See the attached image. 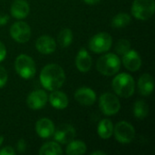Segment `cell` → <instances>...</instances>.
<instances>
[{
	"instance_id": "obj_29",
	"label": "cell",
	"mask_w": 155,
	"mask_h": 155,
	"mask_svg": "<svg viewBox=\"0 0 155 155\" xmlns=\"http://www.w3.org/2000/svg\"><path fill=\"white\" fill-rule=\"evenodd\" d=\"M15 150L10 146H5L0 150V155H15Z\"/></svg>"
},
{
	"instance_id": "obj_25",
	"label": "cell",
	"mask_w": 155,
	"mask_h": 155,
	"mask_svg": "<svg viewBox=\"0 0 155 155\" xmlns=\"http://www.w3.org/2000/svg\"><path fill=\"white\" fill-rule=\"evenodd\" d=\"M57 41H58V44H59V45L61 47H63V48L68 47L71 45L72 41H73V32H72V30L68 29V28L63 29L58 35Z\"/></svg>"
},
{
	"instance_id": "obj_7",
	"label": "cell",
	"mask_w": 155,
	"mask_h": 155,
	"mask_svg": "<svg viewBox=\"0 0 155 155\" xmlns=\"http://www.w3.org/2000/svg\"><path fill=\"white\" fill-rule=\"evenodd\" d=\"M113 43L112 36L107 33H99L94 35L89 42V48L94 53H104L108 51Z\"/></svg>"
},
{
	"instance_id": "obj_21",
	"label": "cell",
	"mask_w": 155,
	"mask_h": 155,
	"mask_svg": "<svg viewBox=\"0 0 155 155\" xmlns=\"http://www.w3.org/2000/svg\"><path fill=\"white\" fill-rule=\"evenodd\" d=\"M66 154L68 155H81L86 153V145L82 141H72L68 143L65 150Z\"/></svg>"
},
{
	"instance_id": "obj_28",
	"label": "cell",
	"mask_w": 155,
	"mask_h": 155,
	"mask_svg": "<svg viewBox=\"0 0 155 155\" xmlns=\"http://www.w3.org/2000/svg\"><path fill=\"white\" fill-rule=\"evenodd\" d=\"M16 149L19 153H24L26 150V143L24 139H21L16 143Z\"/></svg>"
},
{
	"instance_id": "obj_30",
	"label": "cell",
	"mask_w": 155,
	"mask_h": 155,
	"mask_svg": "<svg viewBox=\"0 0 155 155\" xmlns=\"http://www.w3.org/2000/svg\"><path fill=\"white\" fill-rule=\"evenodd\" d=\"M9 21V15L6 14H0V26L5 25Z\"/></svg>"
},
{
	"instance_id": "obj_3",
	"label": "cell",
	"mask_w": 155,
	"mask_h": 155,
	"mask_svg": "<svg viewBox=\"0 0 155 155\" xmlns=\"http://www.w3.org/2000/svg\"><path fill=\"white\" fill-rule=\"evenodd\" d=\"M121 67V61L118 55L114 54H107L101 56L97 63V70L104 75L111 76L117 74Z\"/></svg>"
},
{
	"instance_id": "obj_5",
	"label": "cell",
	"mask_w": 155,
	"mask_h": 155,
	"mask_svg": "<svg viewBox=\"0 0 155 155\" xmlns=\"http://www.w3.org/2000/svg\"><path fill=\"white\" fill-rule=\"evenodd\" d=\"M15 68L16 73L24 79L34 77L36 72V67L34 60L26 54H20L16 57Z\"/></svg>"
},
{
	"instance_id": "obj_31",
	"label": "cell",
	"mask_w": 155,
	"mask_h": 155,
	"mask_svg": "<svg viewBox=\"0 0 155 155\" xmlns=\"http://www.w3.org/2000/svg\"><path fill=\"white\" fill-rule=\"evenodd\" d=\"M5 55H6V49L5 47V45L2 42H0V62L5 59Z\"/></svg>"
},
{
	"instance_id": "obj_15",
	"label": "cell",
	"mask_w": 155,
	"mask_h": 155,
	"mask_svg": "<svg viewBox=\"0 0 155 155\" xmlns=\"http://www.w3.org/2000/svg\"><path fill=\"white\" fill-rule=\"evenodd\" d=\"M35 130L37 134L42 138H48L54 132V124L48 118H42L36 122Z\"/></svg>"
},
{
	"instance_id": "obj_26",
	"label": "cell",
	"mask_w": 155,
	"mask_h": 155,
	"mask_svg": "<svg viewBox=\"0 0 155 155\" xmlns=\"http://www.w3.org/2000/svg\"><path fill=\"white\" fill-rule=\"evenodd\" d=\"M130 48L131 43L127 39H121L115 46V51L119 55H124L130 50Z\"/></svg>"
},
{
	"instance_id": "obj_13",
	"label": "cell",
	"mask_w": 155,
	"mask_h": 155,
	"mask_svg": "<svg viewBox=\"0 0 155 155\" xmlns=\"http://www.w3.org/2000/svg\"><path fill=\"white\" fill-rule=\"evenodd\" d=\"M123 64L129 71L135 72L140 69L142 65V59L136 51L129 50L123 56Z\"/></svg>"
},
{
	"instance_id": "obj_23",
	"label": "cell",
	"mask_w": 155,
	"mask_h": 155,
	"mask_svg": "<svg viewBox=\"0 0 155 155\" xmlns=\"http://www.w3.org/2000/svg\"><path fill=\"white\" fill-rule=\"evenodd\" d=\"M134 114L137 119L143 120L149 114V106L144 101L139 100L134 104Z\"/></svg>"
},
{
	"instance_id": "obj_24",
	"label": "cell",
	"mask_w": 155,
	"mask_h": 155,
	"mask_svg": "<svg viewBox=\"0 0 155 155\" xmlns=\"http://www.w3.org/2000/svg\"><path fill=\"white\" fill-rule=\"evenodd\" d=\"M131 23V16L128 14L121 13L114 16L111 25L115 28H123L129 25Z\"/></svg>"
},
{
	"instance_id": "obj_11",
	"label": "cell",
	"mask_w": 155,
	"mask_h": 155,
	"mask_svg": "<svg viewBox=\"0 0 155 155\" xmlns=\"http://www.w3.org/2000/svg\"><path fill=\"white\" fill-rule=\"evenodd\" d=\"M47 99V94L44 90H35L27 96L26 104L29 108L37 110L43 108L45 105Z\"/></svg>"
},
{
	"instance_id": "obj_9",
	"label": "cell",
	"mask_w": 155,
	"mask_h": 155,
	"mask_svg": "<svg viewBox=\"0 0 155 155\" xmlns=\"http://www.w3.org/2000/svg\"><path fill=\"white\" fill-rule=\"evenodd\" d=\"M10 35L17 43H26L31 36V28L25 22H16L10 28Z\"/></svg>"
},
{
	"instance_id": "obj_32",
	"label": "cell",
	"mask_w": 155,
	"mask_h": 155,
	"mask_svg": "<svg viewBox=\"0 0 155 155\" xmlns=\"http://www.w3.org/2000/svg\"><path fill=\"white\" fill-rule=\"evenodd\" d=\"M101 0H84V2L87 5H97L100 3Z\"/></svg>"
},
{
	"instance_id": "obj_33",
	"label": "cell",
	"mask_w": 155,
	"mask_h": 155,
	"mask_svg": "<svg viewBox=\"0 0 155 155\" xmlns=\"http://www.w3.org/2000/svg\"><path fill=\"white\" fill-rule=\"evenodd\" d=\"M92 155H105L106 154V153H104V152H100V151H96V152H93Z\"/></svg>"
},
{
	"instance_id": "obj_12",
	"label": "cell",
	"mask_w": 155,
	"mask_h": 155,
	"mask_svg": "<svg viewBox=\"0 0 155 155\" xmlns=\"http://www.w3.org/2000/svg\"><path fill=\"white\" fill-rule=\"evenodd\" d=\"M74 99L82 105L91 106L96 101V94L91 88L81 87L75 92Z\"/></svg>"
},
{
	"instance_id": "obj_10",
	"label": "cell",
	"mask_w": 155,
	"mask_h": 155,
	"mask_svg": "<svg viewBox=\"0 0 155 155\" xmlns=\"http://www.w3.org/2000/svg\"><path fill=\"white\" fill-rule=\"evenodd\" d=\"M53 134L56 142L63 144H67L74 139L75 130L70 124H62L55 132H54Z\"/></svg>"
},
{
	"instance_id": "obj_17",
	"label": "cell",
	"mask_w": 155,
	"mask_h": 155,
	"mask_svg": "<svg viewBox=\"0 0 155 155\" xmlns=\"http://www.w3.org/2000/svg\"><path fill=\"white\" fill-rule=\"evenodd\" d=\"M154 88L153 78L149 74H143L138 81V89L139 93L143 96L150 95Z\"/></svg>"
},
{
	"instance_id": "obj_2",
	"label": "cell",
	"mask_w": 155,
	"mask_h": 155,
	"mask_svg": "<svg viewBox=\"0 0 155 155\" xmlns=\"http://www.w3.org/2000/svg\"><path fill=\"white\" fill-rule=\"evenodd\" d=\"M113 89L121 97L129 98L131 97L135 89L134 80L129 74H120L116 75L113 80Z\"/></svg>"
},
{
	"instance_id": "obj_6",
	"label": "cell",
	"mask_w": 155,
	"mask_h": 155,
	"mask_svg": "<svg viewBox=\"0 0 155 155\" xmlns=\"http://www.w3.org/2000/svg\"><path fill=\"white\" fill-rule=\"evenodd\" d=\"M100 109L105 115H114L116 114L120 108V101L116 97V95L111 93H105L101 95L99 99Z\"/></svg>"
},
{
	"instance_id": "obj_22",
	"label": "cell",
	"mask_w": 155,
	"mask_h": 155,
	"mask_svg": "<svg viewBox=\"0 0 155 155\" xmlns=\"http://www.w3.org/2000/svg\"><path fill=\"white\" fill-rule=\"evenodd\" d=\"M62 153L63 151L61 146L55 142H49L45 143L39 151L40 155H60Z\"/></svg>"
},
{
	"instance_id": "obj_18",
	"label": "cell",
	"mask_w": 155,
	"mask_h": 155,
	"mask_svg": "<svg viewBox=\"0 0 155 155\" xmlns=\"http://www.w3.org/2000/svg\"><path fill=\"white\" fill-rule=\"evenodd\" d=\"M75 64L77 69L83 73H86L91 69L92 58L85 49H81L77 54L75 59Z\"/></svg>"
},
{
	"instance_id": "obj_14",
	"label": "cell",
	"mask_w": 155,
	"mask_h": 155,
	"mask_svg": "<svg viewBox=\"0 0 155 155\" xmlns=\"http://www.w3.org/2000/svg\"><path fill=\"white\" fill-rule=\"evenodd\" d=\"M35 47L38 52L43 54H50L55 51L56 44L53 37L49 35L40 36L35 43Z\"/></svg>"
},
{
	"instance_id": "obj_1",
	"label": "cell",
	"mask_w": 155,
	"mask_h": 155,
	"mask_svg": "<svg viewBox=\"0 0 155 155\" xmlns=\"http://www.w3.org/2000/svg\"><path fill=\"white\" fill-rule=\"evenodd\" d=\"M65 81V74L63 68L55 64L45 65L40 74V82L48 91L58 90Z\"/></svg>"
},
{
	"instance_id": "obj_4",
	"label": "cell",
	"mask_w": 155,
	"mask_h": 155,
	"mask_svg": "<svg viewBox=\"0 0 155 155\" xmlns=\"http://www.w3.org/2000/svg\"><path fill=\"white\" fill-rule=\"evenodd\" d=\"M154 11V0H134L132 5V14L138 20H148Z\"/></svg>"
},
{
	"instance_id": "obj_34",
	"label": "cell",
	"mask_w": 155,
	"mask_h": 155,
	"mask_svg": "<svg viewBox=\"0 0 155 155\" xmlns=\"http://www.w3.org/2000/svg\"><path fill=\"white\" fill-rule=\"evenodd\" d=\"M3 142H4V136H0V146L3 143Z\"/></svg>"
},
{
	"instance_id": "obj_19",
	"label": "cell",
	"mask_w": 155,
	"mask_h": 155,
	"mask_svg": "<svg viewBox=\"0 0 155 155\" xmlns=\"http://www.w3.org/2000/svg\"><path fill=\"white\" fill-rule=\"evenodd\" d=\"M49 102L51 105L56 109H64L68 106V97L63 92L54 90L49 96Z\"/></svg>"
},
{
	"instance_id": "obj_8",
	"label": "cell",
	"mask_w": 155,
	"mask_h": 155,
	"mask_svg": "<svg viewBox=\"0 0 155 155\" xmlns=\"http://www.w3.org/2000/svg\"><path fill=\"white\" fill-rule=\"evenodd\" d=\"M114 135L116 140L121 143H130L135 136L134 126L127 122H120L114 128Z\"/></svg>"
},
{
	"instance_id": "obj_20",
	"label": "cell",
	"mask_w": 155,
	"mask_h": 155,
	"mask_svg": "<svg viewBox=\"0 0 155 155\" xmlns=\"http://www.w3.org/2000/svg\"><path fill=\"white\" fill-rule=\"evenodd\" d=\"M97 132L101 138L109 139L114 133V125L112 121H110L109 119L102 120L98 124Z\"/></svg>"
},
{
	"instance_id": "obj_27",
	"label": "cell",
	"mask_w": 155,
	"mask_h": 155,
	"mask_svg": "<svg viewBox=\"0 0 155 155\" xmlns=\"http://www.w3.org/2000/svg\"><path fill=\"white\" fill-rule=\"evenodd\" d=\"M7 72L6 70L3 67V66H0V88L3 87L6 82H7Z\"/></svg>"
},
{
	"instance_id": "obj_16",
	"label": "cell",
	"mask_w": 155,
	"mask_h": 155,
	"mask_svg": "<svg viewBox=\"0 0 155 155\" xmlns=\"http://www.w3.org/2000/svg\"><path fill=\"white\" fill-rule=\"evenodd\" d=\"M30 11L28 3L25 0H15L11 5V14L15 18H25Z\"/></svg>"
}]
</instances>
